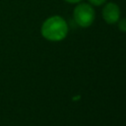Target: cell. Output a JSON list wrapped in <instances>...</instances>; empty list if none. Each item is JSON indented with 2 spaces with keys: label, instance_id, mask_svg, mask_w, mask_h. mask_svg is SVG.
I'll list each match as a JSON object with an SVG mask.
<instances>
[{
  "label": "cell",
  "instance_id": "1",
  "mask_svg": "<svg viewBox=\"0 0 126 126\" xmlns=\"http://www.w3.org/2000/svg\"><path fill=\"white\" fill-rule=\"evenodd\" d=\"M68 32V26L65 20L59 16L48 18L41 27V34L48 40L58 41L63 39Z\"/></svg>",
  "mask_w": 126,
  "mask_h": 126
},
{
  "label": "cell",
  "instance_id": "2",
  "mask_svg": "<svg viewBox=\"0 0 126 126\" xmlns=\"http://www.w3.org/2000/svg\"><path fill=\"white\" fill-rule=\"evenodd\" d=\"M74 20L82 28L91 26L94 20V11L93 7L87 3L79 4L74 10Z\"/></svg>",
  "mask_w": 126,
  "mask_h": 126
},
{
  "label": "cell",
  "instance_id": "3",
  "mask_svg": "<svg viewBox=\"0 0 126 126\" xmlns=\"http://www.w3.org/2000/svg\"><path fill=\"white\" fill-rule=\"evenodd\" d=\"M120 16L119 7L114 3H108L102 10V17L107 24H114L118 22Z\"/></svg>",
  "mask_w": 126,
  "mask_h": 126
},
{
  "label": "cell",
  "instance_id": "4",
  "mask_svg": "<svg viewBox=\"0 0 126 126\" xmlns=\"http://www.w3.org/2000/svg\"><path fill=\"white\" fill-rule=\"evenodd\" d=\"M118 28L122 32H126V19H122L118 22Z\"/></svg>",
  "mask_w": 126,
  "mask_h": 126
},
{
  "label": "cell",
  "instance_id": "5",
  "mask_svg": "<svg viewBox=\"0 0 126 126\" xmlns=\"http://www.w3.org/2000/svg\"><path fill=\"white\" fill-rule=\"evenodd\" d=\"M89 2L94 6H100L105 2V0H89Z\"/></svg>",
  "mask_w": 126,
  "mask_h": 126
},
{
  "label": "cell",
  "instance_id": "6",
  "mask_svg": "<svg viewBox=\"0 0 126 126\" xmlns=\"http://www.w3.org/2000/svg\"><path fill=\"white\" fill-rule=\"evenodd\" d=\"M65 1H67V2H69V3H78V2L81 1V0H65Z\"/></svg>",
  "mask_w": 126,
  "mask_h": 126
}]
</instances>
